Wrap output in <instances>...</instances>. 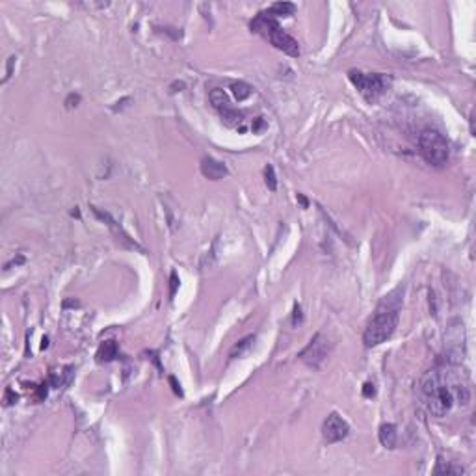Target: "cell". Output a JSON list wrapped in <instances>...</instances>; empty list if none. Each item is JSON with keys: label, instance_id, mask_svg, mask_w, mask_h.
Masks as SVG:
<instances>
[{"label": "cell", "instance_id": "4", "mask_svg": "<svg viewBox=\"0 0 476 476\" xmlns=\"http://www.w3.org/2000/svg\"><path fill=\"white\" fill-rule=\"evenodd\" d=\"M419 151L422 159L426 160L430 166H435V168L445 166L448 157H450V147H448L447 138L441 132L431 131V129L420 132Z\"/></svg>", "mask_w": 476, "mask_h": 476}, {"label": "cell", "instance_id": "19", "mask_svg": "<svg viewBox=\"0 0 476 476\" xmlns=\"http://www.w3.org/2000/svg\"><path fill=\"white\" fill-rule=\"evenodd\" d=\"M17 402V394L11 391V389H6V394H4V404L6 406H11V404H15Z\"/></svg>", "mask_w": 476, "mask_h": 476}, {"label": "cell", "instance_id": "24", "mask_svg": "<svg viewBox=\"0 0 476 476\" xmlns=\"http://www.w3.org/2000/svg\"><path fill=\"white\" fill-rule=\"evenodd\" d=\"M298 199H299V203H301V205H303V208H307V206H309L307 199H305V197L301 196V194H298Z\"/></svg>", "mask_w": 476, "mask_h": 476}, {"label": "cell", "instance_id": "25", "mask_svg": "<svg viewBox=\"0 0 476 476\" xmlns=\"http://www.w3.org/2000/svg\"><path fill=\"white\" fill-rule=\"evenodd\" d=\"M47 346H48V339H43V344H41V348H43V350H45V348H47Z\"/></svg>", "mask_w": 476, "mask_h": 476}, {"label": "cell", "instance_id": "15", "mask_svg": "<svg viewBox=\"0 0 476 476\" xmlns=\"http://www.w3.org/2000/svg\"><path fill=\"white\" fill-rule=\"evenodd\" d=\"M222 117H224V121L229 125V127H234V125H238V123L242 121V113H238L236 110H233L231 106H227L225 110H222Z\"/></svg>", "mask_w": 476, "mask_h": 476}, {"label": "cell", "instance_id": "1", "mask_svg": "<svg viewBox=\"0 0 476 476\" xmlns=\"http://www.w3.org/2000/svg\"><path fill=\"white\" fill-rule=\"evenodd\" d=\"M422 398L426 409L433 417L441 419L452 409L454 402L467 406L471 400V392L459 380H452L441 370H430L422 380Z\"/></svg>", "mask_w": 476, "mask_h": 476}, {"label": "cell", "instance_id": "12", "mask_svg": "<svg viewBox=\"0 0 476 476\" xmlns=\"http://www.w3.org/2000/svg\"><path fill=\"white\" fill-rule=\"evenodd\" d=\"M208 101H210V104L214 106L216 110H225L227 106H229V99H227V93H225L224 90H220V88H216V90H212L210 93H208Z\"/></svg>", "mask_w": 476, "mask_h": 476}, {"label": "cell", "instance_id": "16", "mask_svg": "<svg viewBox=\"0 0 476 476\" xmlns=\"http://www.w3.org/2000/svg\"><path fill=\"white\" fill-rule=\"evenodd\" d=\"M255 340V337L253 335H249V337H246V339H242L238 344H234L233 346V350H231V357H236V355H242L249 346H251V342Z\"/></svg>", "mask_w": 476, "mask_h": 476}, {"label": "cell", "instance_id": "2", "mask_svg": "<svg viewBox=\"0 0 476 476\" xmlns=\"http://www.w3.org/2000/svg\"><path fill=\"white\" fill-rule=\"evenodd\" d=\"M400 290H394L380 301L374 317L368 320V324L364 327L363 342L366 348L383 344L394 335V331L398 327V320H400Z\"/></svg>", "mask_w": 476, "mask_h": 476}, {"label": "cell", "instance_id": "5", "mask_svg": "<svg viewBox=\"0 0 476 476\" xmlns=\"http://www.w3.org/2000/svg\"><path fill=\"white\" fill-rule=\"evenodd\" d=\"M348 78L352 80V84L357 88V91L363 95L366 101H376L389 88V80L383 75H378V73L366 75L361 71H350Z\"/></svg>", "mask_w": 476, "mask_h": 476}, {"label": "cell", "instance_id": "7", "mask_svg": "<svg viewBox=\"0 0 476 476\" xmlns=\"http://www.w3.org/2000/svg\"><path fill=\"white\" fill-rule=\"evenodd\" d=\"M348 433H350V424H348L337 411L329 413L327 419L324 420V424H322V435H324V441L329 443V445H333V443H339V441L346 439Z\"/></svg>", "mask_w": 476, "mask_h": 476}, {"label": "cell", "instance_id": "21", "mask_svg": "<svg viewBox=\"0 0 476 476\" xmlns=\"http://www.w3.org/2000/svg\"><path fill=\"white\" fill-rule=\"evenodd\" d=\"M301 320H303V318H301V307H299V305H296V307H294V318H292V326H298Z\"/></svg>", "mask_w": 476, "mask_h": 476}, {"label": "cell", "instance_id": "10", "mask_svg": "<svg viewBox=\"0 0 476 476\" xmlns=\"http://www.w3.org/2000/svg\"><path fill=\"white\" fill-rule=\"evenodd\" d=\"M117 357V342L115 340H104L97 350V359L99 361H112Z\"/></svg>", "mask_w": 476, "mask_h": 476}, {"label": "cell", "instance_id": "13", "mask_svg": "<svg viewBox=\"0 0 476 476\" xmlns=\"http://www.w3.org/2000/svg\"><path fill=\"white\" fill-rule=\"evenodd\" d=\"M231 90H233V95L236 97V101H244V99H248L251 95V86L246 84V82H233Z\"/></svg>", "mask_w": 476, "mask_h": 476}, {"label": "cell", "instance_id": "17", "mask_svg": "<svg viewBox=\"0 0 476 476\" xmlns=\"http://www.w3.org/2000/svg\"><path fill=\"white\" fill-rule=\"evenodd\" d=\"M264 181H266V186L270 188L272 192L277 190V179H275L273 166H266V168H264Z\"/></svg>", "mask_w": 476, "mask_h": 476}, {"label": "cell", "instance_id": "8", "mask_svg": "<svg viewBox=\"0 0 476 476\" xmlns=\"http://www.w3.org/2000/svg\"><path fill=\"white\" fill-rule=\"evenodd\" d=\"M201 173L210 181H220V179L227 177V166L220 160L212 159V157H205L201 160Z\"/></svg>", "mask_w": 476, "mask_h": 476}, {"label": "cell", "instance_id": "14", "mask_svg": "<svg viewBox=\"0 0 476 476\" xmlns=\"http://www.w3.org/2000/svg\"><path fill=\"white\" fill-rule=\"evenodd\" d=\"M433 473H435V475H461L463 469H461V467H452L450 463H447V461L439 459L435 469H433Z\"/></svg>", "mask_w": 476, "mask_h": 476}, {"label": "cell", "instance_id": "18", "mask_svg": "<svg viewBox=\"0 0 476 476\" xmlns=\"http://www.w3.org/2000/svg\"><path fill=\"white\" fill-rule=\"evenodd\" d=\"M169 283H171V289H169V298H173V296H175V290H177V287H179L177 272H171V275H169Z\"/></svg>", "mask_w": 476, "mask_h": 476}, {"label": "cell", "instance_id": "23", "mask_svg": "<svg viewBox=\"0 0 476 476\" xmlns=\"http://www.w3.org/2000/svg\"><path fill=\"white\" fill-rule=\"evenodd\" d=\"M169 383H171V387H173V392L179 394V396H182V389H181V385H179L177 380H175L173 376H169Z\"/></svg>", "mask_w": 476, "mask_h": 476}, {"label": "cell", "instance_id": "11", "mask_svg": "<svg viewBox=\"0 0 476 476\" xmlns=\"http://www.w3.org/2000/svg\"><path fill=\"white\" fill-rule=\"evenodd\" d=\"M294 11H296V6L292 2H275L270 6V10L264 11V13H268L270 17H289Z\"/></svg>", "mask_w": 476, "mask_h": 476}, {"label": "cell", "instance_id": "20", "mask_svg": "<svg viewBox=\"0 0 476 476\" xmlns=\"http://www.w3.org/2000/svg\"><path fill=\"white\" fill-rule=\"evenodd\" d=\"M13 64H15V56H10V60H8V67H6V76H4L2 82H8V78L11 76V71H13Z\"/></svg>", "mask_w": 476, "mask_h": 476}, {"label": "cell", "instance_id": "3", "mask_svg": "<svg viewBox=\"0 0 476 476\" xmlns=\"http://www.w3.org/2000/svg\"><path fill=\"white\" fill-rule=\"evenodd\" d=\"M251 32L261 34L270 41L277 50H283L289 56H299V45L298 41L292 38L290 34H287L285 30L277 24V21L270 17L268 13H259L255 19L251 21Z\"/></svg>", "mask_w": 476, "mask_h": 476}, {"label": "cell", "instance_id": "9", "mask_svg": "<svg viewBox=\"0 0 476 476\" xmlns=\"http://www.w3.org/2000/svg\"><path fill=\"white\" fill-rule=\"evenodd\" d=\"M380 443H382L385 448H396V443H398V431H396V426L394 424H383L380 428Z\"/></svg>", "mask_w": 476, "mask_h": 476}, {"label": "cell", "instance_id": "22", "mask_svg": "<svg viewBox=\"0 0 476 476\" xmlns=\"http://www.w3.org/2000/svg\"><path fill=\"white\" fill-rule=\"evenodd\" d=\"M363 394L366 396V398H370V396H374L376 394V389H374V385L372 383H364V387H363Z\"/></svg>", "mask_w": 476, "mask_h": 476}, {"label": "cell", "instance_id": "6", "mask_svg": "<svg viewBox=\"0 0 476 476\" xmlns=\"http://www.w3.org/2000/svg\"><path fill=\"white\" fill-rule=\"evenodd\" d=\"M327 355H329V340L322 333H317L311 339L307 348L299 354V359L311 368H320L327 359Z\"/></svg>", "mask_w": 476, "mask_h": 476}]
</instances>
